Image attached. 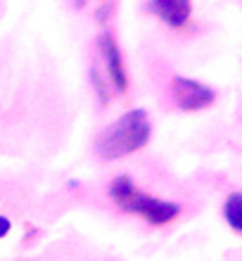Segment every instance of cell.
<instances>
[{"label": "cell", "mask_w": 242, "mask_h": 261, "mask_svg": "<svg viewBox=\"0 0 242 261\" xmlns=\"http://www.w3.org/2000/svg\"><path fill=\"white\" fill-rule=\"evenodd\" d=\"M150 133H152V126L147 119V112L131 110L97 138V152L107 159L126 157V154L145 147Z\"/></svg>", "instance_id": "obj_1"}, {"label": "cell", "mask_w": 242, "mask_h": 261, "mask_svg": "<svg viewBox=\"0 0 242 261\" xmlns=\"http://www.w3.org/2000/svg\"><path fill=\"white\" fill-rule=\"evenodd\" d=\"M110 195L114 197L124 212L138 214L147 223L152 226H164L169 221H173L180 214V206L176 202H166V199H157L152 195H145L136 190L133 180L128 176H119V178L112 180L110 186Z\"/></svg>", "instance_id": "obj_2"}, {"label": "cell", "mask_w": 242, "mask_h": 261, "mask_svg": "<svg viewBox=\"0 0 242 261\" xmlns=\"http://www.w3.org/2000/svg\"><path fill=\"white\" fill-rule=\"evenodd\" d=\"M171 97L178 110L197 112L214 102L216 93L200 81H193V79H185V76H176L171 81Z\"/></svg>", "instance_id": "obj_3"}, {"label": "cell", "mask_w": 242, "mask_h": 261, "mask_svg": "<svg viewBox=\"0 0 242 261\" xmlns=\"http://www.w3.org/2000/svg\"><path fill=\"white\" fill-rule=\"evenodd\" d=\"M97 45H100V53H102V60H104V67H107L110 83L114 86V90H117V93H126L128 79H126L124 60H121V53H119L117 41L112 38V34H100Z\"/></svg>", "instance_id": "obj_4"}, {"label": "cell", "mask_w": 242, "mask_h": 261, "mask_svg": "<svg viewBox=\"0 0 242 261\" xmlns=\"http://www.w3.org/2000/svg\"><path fill=\"white\" fill-rule=\"evenodd\" d=\"M150 7L171 29H180L190 19V12H193L190 0H150Z\"/></svg>", "instance_id": "obj_5"}, {"label": "cell", "mask_w": 242, "mask_h": 261, "mask_svg": "<svg viewBox=\"0 0 242 261\" xmlns=\"http://www.w3.org/2000/svg\"><path fill=\"white\" fill-rule=\"evenodd\" d=\"M223 216H226V221H228V226L233 230L242 233V193L228 195L226 204H223Z\"/></svg>", "instance_id": "obj_6"}, {"label": "cell", "mask_w": 242, "mask_h": 261, "mask_svg": "<svg viewBox=\"0 0 242 261\" xmlns=\"http://www.w3.org/2000/svg\"><path fill=\"white\" fill-rule=\"evenodd\" d=\"M90 79H93V83H95L97 95H100V102L107 105V86L100 81V76H97V69H90Z\"/></svg>", "instance_id": "obj_7"}, {"label": "cell", "mask_w": 242, "mask_h": 261, "mask_svg": "<svg viewBox=\"0 0 242 261\" xmlns=\"http://www.w3.org/2000/svg\"><path fill=\"white\" fill-rule=\"evenodd\" d=\"M10 228H12L10 219H7V216H0V238H5V235L10 233Z\"/></svg>", "instance_id": "obj_8"}]
</instances>
